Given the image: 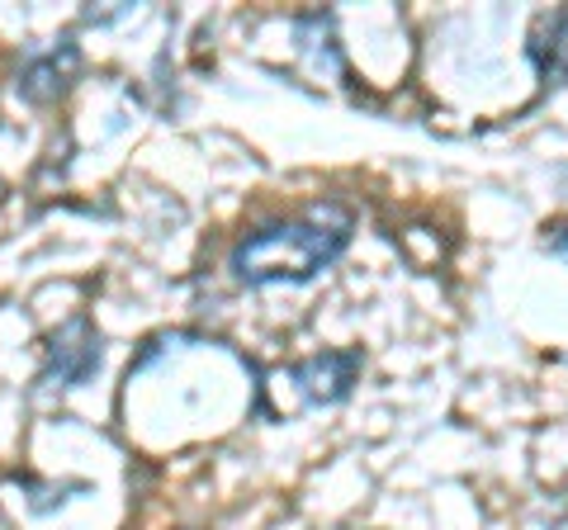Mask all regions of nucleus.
<instances>
[{"instance_id": "obj_4", "label": "nucleus", "mask_w": 568, "mask_h": 530, "mask_svg": "<svg viewBox=\"0 0 568 530\" xmlns=\"http://www.w3.org/2000/svg\"><path fill=\"white\" fill-rule=\"evenodd\" d=\"M81 72V48L62 39L58 48H48V52H33V58L24 62V72H20V95L29 104H52V100H62L71 91V81H77Z\"/></svg>"}, {"instance_id": "obj_5", "label": "nucleus", "mask_w": 568, "mask_h": 530, "mask_svg": "<svg viewBox=\"0 0 568 530\" xmlns=\"http://www.w3.org/2000/svg\"><path fill=\"white\" fill-rule=\"evenodd\" d=\"M526 58L536 62L545 91H559V85H568V10L540 20V29L530 33V43H526Z\"/></svg>"}, {"instance_id": "obj_6", "label": "nucleus", "mask_w": 568, "mask_h": 530, "mask_svg": "<svg viewBox=\"0 0 568 530\" xmlns=\"http://www.w3.org/2000/svg\"><path fill=\"white\" fill-rule=\"evenodd\" d=\"M545 246L555 256H564L568 261V223H555V227H545Z\"/></svg>"}, {"instance_id": "obj_2", "label": "nucleus", "mask_w": 568, "mask_h": 530, "mask_svg": "<svg viewBox=\"0 0 568 530\" xmlns=\"http://www.w3.org/2000/svg\"><path fill=\"white\" fill-rule=\"evenodd\" d=\"M104 350H100V332L91 317H67V323L48 337V365H43V379L48 388H77L85 384L100 369Z\"/></svg>"}, {"instance_id": "obj_1", "label": "nucleus", "mask_w": 568, "mask_h": 530, "mask_svg": "<svg viewBox=\"0 0 568 530\" xmlns=\"http://www.w3.org/2000/svg\"><path fill=\"white\" fill-rule=\"evenodd\" d=\"M355 218L342 204H313L298 218H280V223H261L252 227L227 256L237 285H308L327 271L351 246Z\"/></svg>"}, {"instance_id": "obj_3", "label": "nucleus", "mask_w": 568, "mask_h": 530, "mask_svg": "<svg viewBox=\"0 0 568 530\" xmlns=\"http://www.w3.org/2000/svg\"><path fill=\"white\" fill-rule=\"evenodd\" d=\"M361 369H365L361 350H323V356H308L304 365H294V384L304 388L308 402H323V408H332V402H342L355 388Z\"/></svg>"}]
</instances>
